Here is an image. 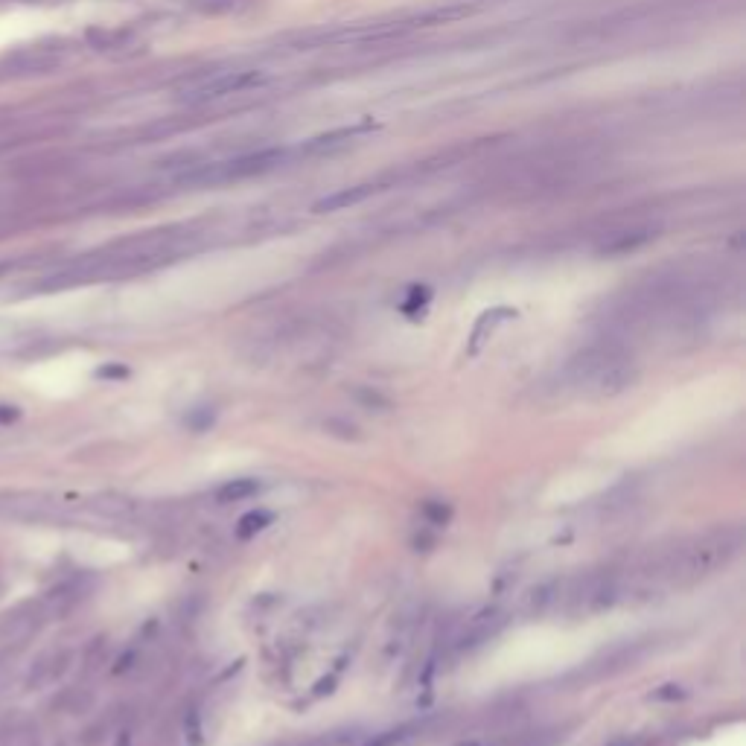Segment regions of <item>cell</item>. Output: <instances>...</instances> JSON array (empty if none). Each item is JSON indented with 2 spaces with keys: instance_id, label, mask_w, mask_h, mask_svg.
I'll list each match as a JSON object with an SVG mask.
<instances>
[{
  "instance_id": "1",
  "label": "cell",
  "mask_w": 746,
  "mask_h": 746,
  "mask_svg": "<svg viewBox=\"0 0 746 746\" xmlns=\"http://www.w3.org/2000/svg\"><path fill=\"white\" fill-rule=\"evenodd\" d=\"M636 376L639 371L630 353H624V347L612 341L583 350L566 368L569 385H575L577 391H583L592 400H612L624 394L627 388H633Z\"/></svg>"
},
{
  "instance_id": "2",
  "label": "cell",
  "mask_w": 746,
  "mask_h": 746,
  "mask_svg": "<svg viewBox=\"0 0 746 746\" xmlns=\"http://www.w3.org/2000/svg\"><path fill=\"white\" fill-rule=\"evenodd\" d=\"M738 537L732 531H714L706 534L694 543L677 548L668 563L662 566V572L677 580V583H691L700 577L712 575L720 566H726L735 554H738Z\"/></svg>"
},
{
  "instance_id": "3",
  "label": "cell",
  "mask_w": 746,
  "mask_h": 746,
  "mask_svg": "<svg viewBox=\"0 0 746 746\" xmlns=\"http://www.w3.org/2000/svg\"><path fill=\"white\" fill-rule=\"evenodd\" d=\"M283 161H289V149L242 152V155L222 158V161L193 164L190 170L178 175V181L187 187H219V184H231V181H242V178H254V175L277 170V167H283Z\"/></svg>"
},
{
  "instance_id": "4",
  "label": "cell",
  "mask_w": 746,
  "mask_h": 746,
  "mask_svg": "<svg viewBox=\"0 0 746 746\" xmlns=\"http://www.w3.org/2000/svg\"><path fill=\"white\" fill-rule=\"evenodd\" d=\"M260 76L254 70H219L210 76H199L190 85H184V91L178 94L184 102L190 105H202V102H216L231 94H242L245 88L257 85Z\"/></svg>"
},
{
  "instance_id": "5",
  "label": "cell",
  "mask_w": 746,
  "mask_h": 746,
  "mask_svg": "<svg viewBox=\"0 0 746 746\" xmlns=\"http://www.w3.org/2000/svg\"><path fill=\"white\" fill-rule=\"evenodd\" d=\"M257 493H260V481H254V478H234V481H228L225 487H219L216 502H219V505L245 502V499H251V496H257Z\"/></svg>"
},
{
  "instance_id": "6",
  "label": "cell",
  "mask_w": 746,
  "mask_h": 746,
  "mask_svg": "<svg viewBox=\"0 0 746 746\" xmlns=\"http://www.w3.org/2000/svg\"><path fill=\"white\" fill-rule=\"evenodd\" d=\"M266 525H272V513H266V510H251V513H245V516L239 519L237 537L239 540H251V537H257Z\"/></svg>"
},
{
  "instance_id": "7",
  "label": "cell",
  "mask_w": 746,
  "mask_h": 746,
  "mask_svg": "<svg viewBox=\"0 0 746 746\" xmlns=\"http://www.w3.org/2000/svg\"><path fill=\"white\" fill-rule=\"evenodd\" d=\"M426 516H429L432 522L443 525V522L449 519V508H443V505H426Z\"/></svg>"
},
{
  "instance_id": "8",
  "label": "cell",
  "mask_w": 746,
  "mask_h": 746,
  "mask_svg": "<svg viewBox=\"0 0 746 746\" xmlns=\"http://www.w3.org/2000/svg\"><path fill=\"white\" fill-rule=\"evenodd\" d=\"M97 376H100V379H123V376H129V371L120 368V365H108V368H100Z\"/></svg>"
},
{
  "instance_id": "9",
  "label": "cell",
  "mask_w": 746,
  "mask_h": 746,
  "mask_svg": "<svg viewBox=\"0 0 746 746\" xmlns=\"http://www.w3.org/2000/svg\"><path fill=\"white\" fill-rule=\"evenodd\" d=\"M18 417H21L18 406H0V423H12V420H18Z\"/></svg>"
},
{
  "instance_id": "10",
  "label": "cell",
  "mask_w": 746,
  "mask_h": 746,
  "mask_svg": "<svg viewBox=\"0 0 746 746\" xmlns=\"http://www.w3.org/2000/svg\"><path fill=\"white\" fill-rule=\"evenodd\" d=\"M190 741H193V744H202V729H199V717H196V712L190 714Z\"/></svg>"
},
{
  "instance_id": "11",
  "label": "cell",
  "mask_w": 746,
  "mask_h": 746,
  "mask_svg": "<svg viewBox=\"0 0 746 746\" xmlns=\"http://www.w3.org/2000/svg\"><path fill=\"white\" fill-rule=\"evenodd\" d=\"M120 746H129V735H120Z\"/></svg>"
}]
</instances>
